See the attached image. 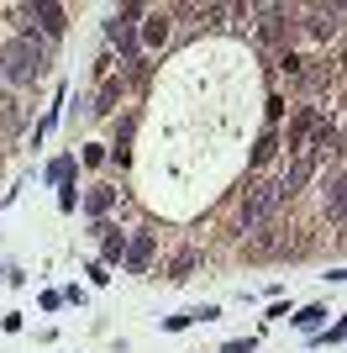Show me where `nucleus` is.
<instances>
[{
    "label": "nucleus",
    "instance_id": "b1692460",
    "mask_svg": "<svg viewBox=\"0 0 347 353\" xmlns=\"http://www.w3.org/2000/svg\"><path fill=\"white\" fill-rule=\"evenodd\" d=\"M0 280H6V285H16V290H21V285H27V269H16V264H11V269H0Z\"/></svg>",
    "mask_w": 347,
    "mask_h": 353
},
{
    "label": "nucleus",
    "instance_id": "ddd939ff",
    "mask_svg": "<svg viewBox=\"0 0 347 353\" xmlns=\"http://www.w3.org/2000/svg\"><path fill=\"white\" fill-rule=\"evenodd\" d=\"M116 101H121V74H105L101 90H95V101H90V117H111Z\"/></svg>",
    "mask_w": 347,
    "mask_h": 353
},
{
    "label": "nucleus",
    "instance_id": "aec40b11",
    "mask_svg": "<svg viewBox=\"0 0 347 353\" xmlns=\"http://www.w3.org/2000/svg\"><path fill=\"white\" fill-rule=\"evenodd\" d=\"M289 311H295V306H289V295H284V301H269V311H263V322H289Z\"/></svg>",
    "mask_w": 347,
    "mask_h": 353
},
{
    "label": "nucleus",
    "instance_id": "a878e982",
    "mask_svg": "<svg viewBox=\"0 0 347 353\" xmlns=\"http://www.w3.org/2000/svg\"><path fill=\"white\" fill-rule=\"evenodd\" d=\"M37 306H43V311H58V306H63V295H58V290H43V295H37Z\"/></svg>",
    "mask_w": 347,
    "mask_h": 353
},
{
    "label": "nucleus",
    "instance_id": "393cba45",
    "mask_svg": "<svg viewBox=\"0 0 347 353\" xmlns=\"http://www.w3.org/2000/svg\"><path fill=\"white\" fill-rule=\"evenodd\" d=\"M0 327H6V332H21V327H27V316H21V311H6V316H0Z\"/></svg>",
    "mask_w": 347,
    "mask_h": 353
},
{
    "label": "nucleus",
    "instance_id": "4468645a",
    "mask_svg": "<svg viewBox=\"0 0 347 353\" xmlns=\"http://www.w3.org/2000/svg\"><path fill=\"white\" fill-rule=\"evenodd\" d=\"M326 322H332V311L321 306V301H316V306H300V311H289V327H295V332H305V338H311V332H321Z\"/></svg>",
    "mask_w": 347,
    "mask_h": 353
},
{
    "label": "nucleus",
    "instance_id": "9b49d317",
    "mask_svg": "<svg viewBox=\"0 0 347 353\" xmlns=\"http://www.w3.org/2000/svg\"><path fill=\"white\" fill-rule=\"evenodd\" d=\"M111 206H116V185H95L90 195H79V211H85L90 221H105Z\"/></svg>",
    "mask_w": 347,
    "mask_h": 353
},
{
    "label": "nucleus",
    "instance_id": "2eb2a0df",
    "mask_svg": "<svg viewBox=\"0 0 347 353\" xmlns=\"http://www.w3.org/2000/svg\"><path fill=\"white\" fill-rule=\"evenodd\" d=\"M43 179L48 185H69V179H79V159H74V153H58V159H48V169H43Z\"/></svg>",
    "mask_w": 347,
    "mask_h": 353
},
{
    "label": "nucleus",
    "instance_id": "0eeeda50",
    "mask_svg": "<svg viewBox=\"0 0 347 353\" xmlns=\"http://www.w3.org/2000/svg\"><path fill=\"white\" fill-rule=\"evenodd\" d=\"M221 306L216 301H200V306H185V311H174V316H163V332H189V327H200V322H216Z\"/></svg>",
    "mask_w": 347,
    "mask_h": 353
},
{
    "label": "nucleus",
    "instance_id": "4be33fe9",
    "mask_svg": "<svg viewBox=\"0 0 347 353\" xmlns=\"http://www.w3.org/2000/svg\"><path fill=\"white\" fill-rule=\"evenodd\" d=\"M58 295H63V306H85V301H90L85 285H69V290H58Z\"/></svg>",
    "mask_w": 347,
    "mask_h": 353
},
{
    "label": "nucleus",
    "instance_id": "f03ea898",
    "mask_svg": "<svg viewBox=\"0 0 347 353\" xmlns=\"http://www.w3.org/2000/svg\"><path fill=\"white\" fill-rule=\"evenodd\" d=\"M289 206V195H284V185H279V174L274 179H258V185H253V190L242 195V206H237V221H231V227H237V232H263V227H274L279 221V211Z\"/></svg>",
    "mask_w": 347,
    "mask_h": 353
},
{
    "label": "nucleus",
    "instance_id": "1a4fd4ad",
    "mask_svg": "<svg viewBox=\"0 0 347 353\" xmlns=\"http://www.w3.org/2000/svg\"><path fill=\"white\" fill-rule=\"evenodd\" d=\"M90 232L101 237V264H105V269H116L121 259H127V232H116L111 221H95Z\"/></svg>",
    "mask_w": 347,
    "mask_h": 353
},
{
    "label": "nucleus",
    "instance_id": "f3484780",
    "mask_svg": "<svg viewBox=\"0 0 347 353\" xmlns=\"http://www.w3.org/2000/svg\"><path fill=\"white\" fill-rule=\"evenodd\" d=\"M195 264H200V253H195V248H185L179 259H174V269H169V285H185L189 274H195Z\"/></svg>",
    "mask_w": 347,
    "mask_h": 353
},
{
    "label": "nucleus",
    "instance_id": "5701e85b",
    "mask_svg": "<svg viewBox=\"0 0 347 353\" xmlns=\"http://www.w3.org/2000/svg\"><path fill=\"white\" fill-rule=\"evenodd\" d=\"M253 348H258L253 338H227V343H221V353H253Z\"/></svg>",
    "mask_w": 347,
    "mask_h": 353
},
{
    "label": "nucleus",
    "instance_id": "39448f33",
    "mask_svg": "<svg viewBox=\"0 0 347 353\" xmlns=\"http://www.w3.org/2000/svg\"><path fill=\"white\" fill-rule=\"evenodd\" d=\"M21 16H27V27L37 32V37H48V43H58V37L69 32V11L53 6V0H32V6H21Z\"/></svg>",
    "mask_w": 347,
    "mask_h": 353
},
{
    "label": "nucleus",
    "instance_id": "7ed1b4c3",
    "mask_svg": "<svg viewBox=\"0 0 347 353\" xmlns=\"http://www.w3.org/2000/svg\"><path fill=\"white\" fill-rule=\"evenodd\" d=\"M143 16H147V6H143V0H132V6L111 11V16H105V27H101V32H105V43H111L127 63L143 59V53H137V21H143Z\"/></svg>",
    "mask_w": 347,
    "mask_h": 353
},
{
    "label": "nucleus",
    "instance_id": "f8f14e48",
    "mask_svg": "<svg viewBox=\"0 0 347 353\" xmlns=\"http://www.w3.org/2000/svg\"><path fill=\"white\" fill-rule=\"evenodd\" d=\"M274 159H279V127H263L258 143H253V159H247V169L258 174V169H269Z\"/></svg>",
    "mask_w": 347,
    "mask_h": 353
},
{
    "label": "nucleus",
    "instance_id": "f257e3e1",
    "mask_svg": "<svg viewBox=\"0 0 347 353\" xmlns=\"http://www.w3.org/2000/svg\"><path fill=\"white\" fill-rule=\"evenodd\" d=\"M48 63H53V43L37 37V32L21 21L16 37L0 48V85L6 90H27V85H37V79L48 74Z\"/></svg>",
    "mask_w": 347,
    "mask_h": 353
},
{
    "label": "nucleus",
    "instance_id": "a211bd4d",
    "mask_svg": "<svg viewBox=\"0 0 347 353\" xmlns=\"http://www.w3.org/2000/svg\"><path fill=\"white\" fill-rule=\"evenodd\" d=\"M101 163H111V148L105 143H85L79 148V169H101Z\"/></svg>",
    "mask_w": 347,
    "mask_h": 353
},
{
    "label": "nucleus",
    "instance_id": "9d476101",
    "mask_svg": "<svg viewBox=\"0 0 347 353\" xmlns=\"http://www.w3.org/2000/svg\"><path fill=\"white\" fill-rule=\"evenodd\" d=\"M321 211L332 216V227H342V211H347V185H342V163H332V179L321 190Z\"/></svg>",
    "mask_w": 347,
    "mask_h": 353
},
{
    "label": "nucleus",
    "instance_id": "20e7f679",
    "mask_svg": "<svg viewBox=\"0 0 347 353\" xmlns=\"http://www.w3.org/2000/svg\"><path fill=\"white\" fill-rule=\"evenodd\" d=\"M300 37L305 43H337V37H342V6H305L300 11Z\"/></svg>",
    "mask_w": 347,
    "mask_h": 353
},
{
    "label": "nucleus",
    "instance_id": "423d86ee",
    "mask_svg": "<svg viewBox=\"0 0 347 353\" xmlns=\"http://www.w3.org/2000/svg\"><path fill=\"white\" fill-rule=\"evenodd\" d=\"M169 32H174L169 11H147L143 21H137V53H158V48L169 43Z\"/></svg>",
    "mask_w": 347,
    "mask_h": 353
},
{
    "label": "nucleus",
    "instance_id": "bb28decb",
    "mask_svg": "<svg viewBox=\"0 0 347 353\" xmlns=\"http://www.w3.org/2000/svg\"><path fill=\"white\" fill-rule=\"evenodd\" d=\"M279 117H284V101H279V95H269V127H279Z\"/></svg>",
    "mask_w": 347,
    "mask_h": 353
},
{
    "label": "nucleus",
    "instance_id": "412c9836",
    "mask_svg": "<svg viewBox=\"0 0 347 353\" xmlns=\"http://www.w3.org/2000/svg\"><path fill=\"white\" fill-rule=\"evenodd\" d=\"M85 274H90V285H111V269H105L101 259H90V264H85Z\"/></svg>",
    "mask_w": 347,
    "mask_h": 353
},
{
    "label": "nucleus",
    "instance_id": "dca6fc26",
    "mask_svg": "<svg viewBox=\"0 0 347 353\" xmlns=\"http://www.w3.org/2000/svg\"><path fill=\"white\" fill-rule=\"evenodd\" d=\"M305 343H311V348H342V316H332V322L321 327V332H311Z\"/></svg>",
    "mask_w": 347,
    "mask_h": 353
},
{
    "label": "nucleus",
    "instance_id": "6ab92c4d",
    "mask_svg": "<svg viewBox=\"0 0 347 353\" xmlns=\"http://www.w3.org/2000/svg\"><path fill=\"white\" fill-rule=\"evenodd\" d=\"M74 206H79V185H58V211H63V216H74Z\"/></svg>",
    "mask_w": 347,
    "mask_h": 353
},
{
    "label": "nucleus",
    "instance_id": "6e6552de",
    "mask_svg": "<svg viewBox=\"0 0 347 353\" xmlns=\"http://www.w3.org/2000/svg\"><path fill=\"white\" fill-rule=\"evenodd\" d=\"M153 248H158V232H132V237H127V259H121V269H127V274H147Z\"/></svg>",
    "mask_w": 347,
    "mask_h": 353
},
{
    "label": "nucleus",
    "instance_id": "cd10ccee",
    "mask_svg": "<svg viewBox=\"0 0 347 353\" xmlns=\"http://www.w3.org/2000/svg\"><path fill=\"white\" fill-rule=\"evenodd\" d=\"M11 195H16V190H6V195H0V206H6V201H11Z\"/></svg>",
    "mask_w": 347,
    "mask_h": 353
}]
</instances>
